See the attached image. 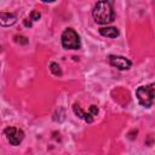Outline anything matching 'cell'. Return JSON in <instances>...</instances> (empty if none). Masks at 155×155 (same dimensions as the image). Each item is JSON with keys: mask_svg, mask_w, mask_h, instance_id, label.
<instances>
[{"mask_svg": "<svg viewBox=\"0 0 155 155\" xmlns=\"http://www.w3.org/2000/svg\"><path fill=\"white\" fill-rule=\"evenodd\" d=\"M92 16L97 24H108L113 22L115 18V15H114L111 2L98 1L92 10Z\"/></svg>", "mask_w": 155, "mask_h": 155, "instance_id": "6da1fadb", "label": "cell"}, {"mask_svg": "<svg viewBox=\"0 0 155 155\" xmlns=\"http://www.w3.org/2000/svg\"><path fill=\"white\" fill-rule=\"evenodd\" d=\"M62 46L65 50H79L81 46L80 42V36L73 28H67L61 36Z\"/></svg>", "mask_w": 155, "mask_h": 155, "instance_id": "7a4b0ae2", "label": "cell"}, {"mask_svg": "<svg viewBox=\"0 0 155 155\" xmlns=\"http://www.w3.org/2000/svg\"><path fill=\"white\" fill-rule=\"evenodd\" d=\"M155 85L150 84L149 86H140L136 90V96L138 98V102L140 105L149 108L153 105L154 102V94H155Z\"/></svg>", "mask_w": 155, "mask_h": 155, "instance_id": "3957f363", "label": "cell"}, {"mask_svg": "<svg viewBox=\"0 0 155 155\" xmlns=\"http://www.w3.org/2000/svg\"><path fill=\"white\" fill-rule=\"evenodd\" d=\"M7 140L10 142L11 145H19V143L24 139V132L21 128L17 127H7L4 131Z\"/></svg>", "mask_w": 155, "mask_h": 155, "instance_id": "277c9868", "label": "cell"}, {"mask_svg": "<svg viewBox=\"0 0 155 155\" xmlns=\"http://www.w3.org/2000/svg\"><path fill=\"white\" fill-rule=\"evenodd\" d=\"M109 63L110 65L117 68L119 70H127L132 65V62L122 56H110L109 57Z\"/></svg>", "mask_w": 155, "mask_h": 155, "instance_id": "5b68a950", "label": "cell"}, {"mask_svg": "<svg viewBox=\"0 0 155 155\" xmlns=\"http://www.w3.org/2000/svg\"><path fill=\"white\" fill-rule=\"evenodd\" d=\"M17 22V17L10 12H1L0 13V25L1 27H11Z\"/></svg>", "mask_w": 155, "mask_h": 155, "instance_id": "8992f818", "label": "cell"}, {"mask_svg": "<svg viewBox=\"0 0 155 155\" xmlns=\"http://www.w3.org/2000/svg\"><path fill=\"white\" fill-rule=\"evenodd\" d=\"M99 34L105 38H116L119 36V29L116 27H104L99 29Z\"/></svg>", "mask_w": 155, "mask_h": 155, "instance_id": "52a82bcc", "label": "cell"}, {"mask_svg": "<svg viewBox=\"0 0 155 155\" xmlns=\"http://www.w3.org/2000/svg\"><path fill=\"white\" fill-rule=\"evenodd\" d=\"M97 114H98V107L91 105V107L88 108V110L84 113V117H82V119H84L86 122L91 124V122L94 120V117L97 116Z\"/></svg>", "mask_w": 155, "mask_h": 155, "instance_id": "ba28073f", "label": "cell"}, {"mask_svg": "<svg viewBox=\"0 0 155 155\" xmlns=\"http://www.w3.org/2000/svg\"><path fill=\"white\" fill-rule=\"evenodd\" d=\"M50 70H51V73H52L54 76H61V75H62L61 67H59L58 63H56V62H52V63L50 64Z\"/></svg>", "mask_w": 155, "mask_h": 155, "instance_id": "9c48e42d", "label": "cell"}, {"mask_svg": "<svg viewBox=\"0 0 155 155\" xmlns=\"http://www.w3.org/2000/svg\"><path fill=\"white\" fill-rule=\"evenodd\" d=\"M73 110H74V114H75L76 116H79L80 119H82V117H84V113H85V111L79 107V104H76V103H75V104L73 105Z\"/></svg>", "mask_w": 155, "mask_h": 155, "instance_id": "30bf717a", "label": "cell"}, {"mask_svg": "<svg viewBox=\"0 0 155 155\" xmlns=\"http://www.w3.org/2000/svg\"><path fill=\"white\" fill-rule=\"evenodd\" d=\"M15 41L17 44H21V45H27L28 44V39L25 36H22V35H16L15 36Z\"/></svg>", "mask_w": 155, "mask_h": 155, "instance_id": "8fae6325", "label": "cell"}, {"mask_svg": "<svg viewBox=\"0 0 155 155\" xmlns=\"http://www.w3.org/2000/svg\"><path fill=\"white\" fill-rule=\"evenodd\" d=\"M40 17H41V15H40L39 11H31L30 12V19L31 21H39Z\"/></svg>", "mask_w": 155, "mask_h": 155, "instance_id": "7c38bea8", "label": "cell"}, {"mask_svg": "<svg viewBox=\"0 0 155 155\" xmlns=\"http://www.w3.org/2000/svg\"><path fill=\"white\" fill-rule=\"evenodd\" d=\"M23 23H24L25 27H31V21H30V18H25Z\"/></svg>", "mask_w": 155, "mask_h": 155, "instance_id": "4fadbf2b", "label": "cell"}, {"mask_svg": "<svg viewBox=\"0 0 155 155\" xmlns=\"http://www.w3.org/2000/svg\"><path fill=\"white\" fill-rule=\"evenodd\" d=\"M0 51H1V46H0Z\"/></svg>", "mask_w": 155, "mask_h": 155, "instance_id": "5bb4252c", "label": "cell"}]
</instances>
